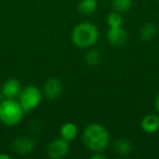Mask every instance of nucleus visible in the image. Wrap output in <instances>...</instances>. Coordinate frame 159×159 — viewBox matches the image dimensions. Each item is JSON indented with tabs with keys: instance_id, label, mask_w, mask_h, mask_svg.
Segmentation results:
<instances>
[{
	"instance_id": "4468645a",
	"label": "nucleus",
	"mask_w": 159,
	"mask_h": 159,
	"mask_svg": "<svg viewBox=\"0 0 159 159\" xmlns=\"http://www.w3.org/2000/svg\"><path fill=\"white\" fill-rule=\"evenodd\" d=\"M157 33V27L152 23H147L145 24L141 30V38L145 42L147 40H152L155 37Z\"/></svg>"
},
{
	"instance_id": "6ab92c4d",
	"label": "nucleus",
	"mask_w": 159,
	"mask_h": 159,
	"mask_svg": "<svg viewBox=\"0 0 159 159\" xmlns=\"http://www.w3.org/2000/svg\"><path fill=\"white\" fill-rule=\"evenodd\" d=\"M155 107H156V110L159 112V94L157 95L156 100H155Z\"/></svg>"
},
{
	"instance_id": "423d86ee",
	"label": "nucleus",
	"mask_w": 159,
	"mask_h": 159,
	"mask_svg": "<svg viewBox=\"0 0 159 159\" xmlns=\"http://www.w3.org/2000/svg\"><path fill=\"white\" fill-rule=\"evenodd\" d=\"M108 40L112 46L115 47H123L126 45L129 40V35L125 30L120 27H110L107 33Z\"/></svg>"
},
{
	"instance_id": "ddd939ff",
	"label": "nucleus",
	"mask_w": 159,
	"mask_h": 159,
	"mask_svg": "<svg viewBox=\"0 0 159 159\" xmlns=\"http://www.w3.org/2000/svg\"><path fill=\"white\" fill-rule=\"evenodd\" d=\"M132 0H112V10L119 13H125L132 8Z\"/></svg>"
},
{
	"instance_id": "6e6552de",
	"label": "nucleus",
	"mask_w": 159,
	"mask_h": 159,
	"mask_svg": "<svg viewBox=\"0 0 159 159\" xmlns=\"http://www.w3.org/2000/svg\"><path fill=\"white\" fill-rule=\"evenodd\" d=\"M35 147V142L31 137H20V139H14L12 144V148L16 154L26 155L30 154Z\"/></svg>"
},
{
	"instance_id": "f8f14e48",
	"label": "nucleus",
	"mask_w": 159,
	"mask_h": 159,
	"mask_svg": "<svg viewBox=\"0 0 159 159\" xmlns=\"http://www.w3.org/2000/svg\"><path fill=\"white\" fill-rule=\"evenodd\" d=\"M77 131H79L77 130V126L74 123L68 122V123H64L61 126V129H60V135H61L62 139L71 142L76 137Z\"/></svg>"
},
{
	"instance_id": "9b49d317",
	"label": "nucleus",
	"mask_w": 159,
	"mask_h": 159,
	"mask_svg": "<svg viewBox=\"0 0 159 159\" xmlns=\"http://www.w3.org/2000/svg\"><path fill=\"white\" fill-rule=\"evenodd\" d=\"M98 7L97 0H81L77 5L80 13L84 14V16H91L96 11Z\"/></svg>"
},
{
	"instance_id": "1a4fd4ad",
	"label": "nucleus",
	"mask_w": 159,
	"mask_h": 159,
	"mask_svg": "<svg viewBox=\"0 0 159 159\" xmlns=\"http://www.w3.org/2000/svg\"><path fill=\"white\" fill-rule=\"evenodd\" d=\"M21 84L16 79H9L2 84L1 92L5 98H16L21 93Z\"/></svg>"
},
{
	"instance_id": "9d476101",
	"label": "nucleus",
	"mask_w": 159,
	"mask_h": 159,
	"mask_svg": "<svg viewBox=\"0 0 159 159\" xmlns=\"http://www.w3.org/2000/svg\"><path fill=\"white\" fill-rule=\"evenodd\" d=\"M143 131L147 133H155L159 129V117L157 115H147L141 122Z\"/></svg>"
},
{
	"instance_id": "0eeeda50",
	"label": "nucleus",
	"mask_w": 159,
	"mask_h": 159,
	"mask_svg": "<svg viewBox=\"0 0 159 159\" xmlns=\"http://www.w3.org/2000/svg\"><path fill=\"white\" fill-rule=\"evenodd\" d=\"M62 94V83L57 77H50L44 84V95L49 100L57 99Z\"/></svg>"
},
{
	"instance_id": "412c9836",
	"label": "nucleus",
	"mask_w": 159,
	"mask_h": 159,
	"mask_svg": "<svg viewBox=\"0 0 159 159\" xmlns=\"http://www.w3.org/2000/svg\"><path fill=\"white\" fill-rule=\"evenodd\" d=\"M2 99H5V96H3L2 92L0 91V102H1V100H2Z\"/></svg>"
},
{
	"instance_id": "2eb2a0df",
	"label": "nucleus",
	"mask_w": 159,
	"mask_h": 159,
	"mask_svg": "<svg viewBox=\"0 0 159 159\" xmlns=\"http://www.w3.org/2000/svg\"><path fill=\"white\" fill-rule=\"evenodd\" d=\"M131 143L128 139H119L115 143V149L119 155H128L131 152Z\"/></svg>"
},
{
	"instance_id": "f03ea898",
	"label": "nucleus",
	"mask_w": 159,
	"mask_h": 159,
	"mask_svg": "<svg viewBox=\"0 0 159 159\" xmlns=\"http://www.w3.org/2000/svg\"><path fill=\"white\" fill-rule=\"evenodd\" d=\"M71 38L75 46L80 48H89L97 43L99 38V31L93 23H80L73 29Z\"/></svg>"
},
{
	"instance_id": "f3484780",
	"label": "nucleus",
	"mask_w": 159,
	"mask_h": 159,
	"mask_svg": "<svg viewBox=\"0 0 159 159\" xmlns=\"http://www.w3.org/2000/svg\"><path fill=\"white\" fill-rule=\"evenodd\" d=\"M107 23H108L109 27H120L123 24V18H122L121 13L113 11L107 18Z\"/></svg>"
},
{
	"instance_id": "20e7f679",
	"label": "nucleus",
	"mask_w": 159,
	"mask_h": 159,
	"mask_svg": "<svg viewBox=\"0 0 159 159\" xmlns=\"http://www.w3.org/2000/svg\"><path fill=\"white\" fill-rule=\"evenodd\" d=\"M42 98L43 94L40 89L34 85H30L21 91L19 102H20L21 106L23 107L25 112H29V111L34 110L39 106Z\"/></svg>"
},
{
	"instance_id": "dca6fc26",
	"label": "nucleus",
	"mask_w": 159,
	"mask_h": 159,
	"mask_svg": "<svg viewBox=\"0 0 159 159\" xmlns=\"http://www.w3.org/2000/svg\"><path fill=\"white\" fill-rule=\"evenodd\" d=\"M100 59H102L100 52L98 50H95V49H92V50L87 51L86 55H85V61L91 66H97L100 62Z\"/></svg>"
},
{
	"instance_id": "39448f33",
	"label": "nucleus",
	"mask_w": 159,
	"mask_h": 159,
	"mask_svg": "<svg viewBox=\"0 0 159 159\" xmlns=\"http://www.w3.org/2000/svg\"><path fill=\"white\" fill-rule=\"evenodd\" d=\"M70 149L69 141L59 137L52 141L48 146V156L52 159H61L66 156Z\"/></svg>"
},
{
	"instance_id": "aec40b11",
	"label": "nucleus",
	"mask_w": 159,
	"mask_h": 159,
	"mask_svg": "<svg viewBox=\"0 0 159 159\" xmlns=\"http://www.w3.org/2000/svg\"><path fill=\"white\" fill-rule=\"evenodd\" d=\"M0 159H10V156L6 154H0Z\"/></svg>"
},
{
	"instance_id": "a211bd4d",
	"label": "nucleus",
	"mask_w": 159,
	"mask_h": 159,
	"mask_svg": "<svg viewBox=\"0 0 159 159\" xmlns=\"http://www.w3.org/2000/svg\"><path fill=\"white\" fill-rule=\"evenodd\" d=\"M91 158L92 159H105L106 157H105V155H102V154H99V152H95Z\"/></svg>"
},
{
	"instance_id": "f257e3e1",
	"label": "nucleus",
	"mask_w": 159,
	"mask_h": 159,
	"mask_svg": "<svg viewBox=\"0 0 159 159\" xmlns=\"http://www.w3.org/2000/svg\"><path fill=\"white\" fill-rule=\"evenodd\" d=\"M109 133L105 126L99 123H92L83 132V142L93 152H102L109 144Z\"/></svg>"
},
{
	"instance_id": "7ed1b4c3",
	"label": "nucleus",
	"mask_w": 159,
	"mask_h": 159,
	"mask_svg": "<svg viewBox=\"0 0 159 159\" xmlns=\"http://www.w3.org/2000/svg\"><path fill=\"white\" fill-rule=\"evenodd\" d=\"M24 109L14 98H5L0 102V121L5 125L14 126L21 122Z\"/></svg>"
}]
</instances>
